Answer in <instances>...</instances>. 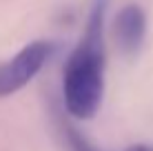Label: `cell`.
I'll return each mask as SVG.
<instances>
[{
  "label": "cell",
  "instance_id": "3",
  "mask_svg": "<svg viewBox=\"0 0 153 151\" xmlns=\"http://www.w3.org/2000/svg\"><path fill=\"white\" fill-rule=\"evenodd\" d=\"M113 33H115V42H118L120 51H124L126 56L138 54V49L142 47L146 33V16L138 4H126L118 11L115 16V25H113Z\"/></svg>",
  "mask_w": 153,
  "mask_h": 151
},
{
  "label": "cell",
  "instance_id": "2",
  "mask_svg": "<svg viewBox=\"0 0 153 151\" xmlns=\"http://www.w3.org/2000/svg\"><path fill=\"white\" fill-rule=\"evenodd\" d=\"M56 47L49 40H33L18 51L9 62L0 65V98L11 96L33 78L47 60L53 56Z\"/></svg>",
  "mask_w": 153,
  "mask_h": 151
},
{
  "label": "cell",
  "instance_id": "5",
  "mask_svg": "<svg viewBox=\"0 0 153 151\" xmlns=\"http://www.w3.org/2000/svg\"><path fill=\"white\" fill-rule=\"evenodd\" d=\"M126 151H153V147H146V144H133V147H129Z\"/></svg>",
  "mask_w": 153,
  "mask_h": 151
},
{
  "label": "cell",
  "instance_id": "4",
  "mask_svg": "<svg viewBox=\"0 0 153 151\" xmlns=\"http://www.w3.org/2000/svg\"><path fill=\"white\" fill-rule=\"evenodd\" d=\"M71 140H73V147H76L78 151H91V149H89V147H87V144H84V142H82V140H80V138H76V136H71Z\"/></svg>",
  "mask_w": 153,
  "mask_h": 151
},
{
  "label": "cell",
  "instance_id": "1",
  "mask_svg": "<svg viewBox=\"0 0 153 151\" xmlns=\"http://www.w3.org/2000/svg\"><path fill=\"white\" fill-rule=\"evenodd\" d=\"M104 16L107 0H96L84 29V38L73 49L65 65L62 98L65 107L76 118L98 113L104 93Z\"/></svg>",
  "mask_w": 153,
  "mask_h": 151
}]
</instances>
